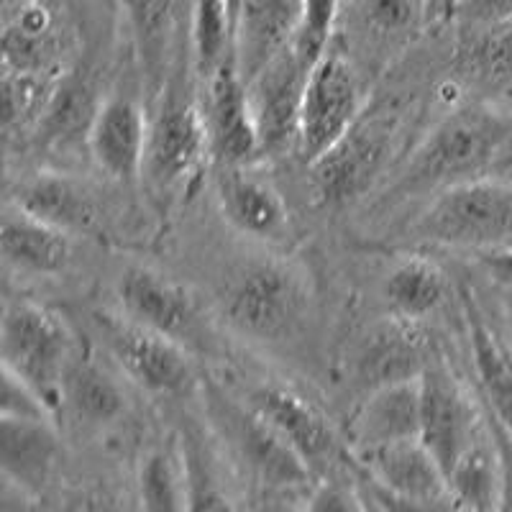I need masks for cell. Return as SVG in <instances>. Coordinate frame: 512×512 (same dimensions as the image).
<instances>
[{
    "label": "cell",
    "mask_w": 512,
    "mask_h": 512,
    "mask_svg": "<svg viewBox=\"0 0 512 512\" xmlns=\"http://www.w3.org/2000/svg\"><path fill=\"white\" fill-rule=\"evenodd\" d=\"M221 313L231 331L254 344H292L313 318L308 272L287 256L264 254L249 259L226 282Z\"/></svg>",
    "instance_id": "6da1fadb"
},
{
    "label": "cell",
    "mask_w": 512,
    "mask_h": 512,
    "mask_svg": "<svg viewBox=\"0 0 512 512\" xmlns=\"http://www.w3.org/2000/svg\"><path fill=\"white\" fill-rule=\"evenodd\" d=\"M510 128V121L495 108L482 103L464 105L420 141L400 180L387 192V200L405 203L420 195L433 198L446 187L482 177L510 136Z\"/></svg>",
    "instance_id": "7a4b0ae2"
},
{
    "label": "cell",
    "mask_w": 512,
    "mask_h": 512,
    "mask_svg": "<svg viewBox=\"0 0 512 512\" xmlns=\"http://www.w3.org/2000/svg\"><path fill=\"white\" fill-rule=\"evenodd\" d=\"M208 164L213 157L200 100L169 85L149 121L141 187L159 210H169L195 190Z\"/></svg>",
    "instance_id": "3957f363"
},
{
    "label": "cell",
    "mask_w": 512,
    "mask_h": 512,
    "mask_svg": "<svg viewBox=\"0 0 512 512\" xmlns=\"http://www.w3.org/2000/svg\"><path fill=\"white\" fill-rule=\"evenodd\" d=\"M70 326L57 310L34 300H8L0 320V359L44 400L54 418L62 415V387L75 359Z\"/></svg>",
    "instance_id": "277c9868"
},
{
    "label": "cell",
    "mask_w": 512,
    "mask_h": 512,
    "mask_svg": "<svg viewBox=\"0 0 512 512\" xmlns=\"http://www.w3.org/2000/svg\"><path fill=\"white\" fill-rule=\"evenodd\" d=\"M413 233L446 249L477 254L512 249V190L487 177L446 187L420 213Z\"/></svg>",
    "instance_id": "5b68a950"
},
{
    "label": "cell",
    "mask_w": 512,
    "mask_h": 512,
    "mask_svg": "<svg viewBox=\"0 0 512 512\" xmlns=\"http://www.w3.org/2000/svg\"><path fill=\"white\" fill-rule=\"evenodd\" d=\"M203 400L210 428L249 477L277 492L303 489L313 482L310 466L249 402L233 397L213 379L203 384Z\"/></svg>",
    "instance_id": "8992f818"
},
{
    "label": "cell",
    "mask_w": 512,
    "mask_h": 512,
    "mask_svg": "<svg viewBox=\"0 0 512 512\" xmlns=\"http://www.w3.org/2000/svg\"><path fill=\"white\" fill-rule=\"evenodd\" d=\"M93 326L103 354L139 390L159 397L190 392L198 384L192 354L123 313H95Z\"/></svg>",
    "instance_id": "52a82bcc"
},
{
    "label": "cell",
    "mask_w": 512,
    "mask_h": 512,
    "mask_svg": "<svg viewBox=\"0 0 512 512\" xmlns=\"http://www.w3.org/2000/svg\"><path fill=\"white\" fill-rule=\"evenodd\" d=\"M367 111V85L354 59L338 49H326L315 62L305 88L303 111H300V134L297 154L308 164L336 144L341 136Z\"/></svg>",
    "instance_id": "ba28073f"
},
{
    "label": "cell",
    "mask_w": 512,
    "mask_h": 512,
    "mask_svg": "<svg viewBox=\"0 0 512 512\" xmlns=\"http://www.w3.org/2000/svg\"><path fill=\"white\" fill-rule=\"evenodd\" d=\"M395 116L384 111L361 113L359 121L310 167L315 198L323 205H349L359 200L392 154Z\"/></svg>",
    "instance_id": "9c48e42d"
},
{
    "label": "cell",
    "mask_w": 512,
    "mask_h": 512,
    "mask_svg": "<svg viewBox=\"0 0 512 512\" xmlns=\"http://www.w3.org/2000/svg\"><path fill=\"white\" fill-rule=\"evenodd\" d=\"M121 313L149 331L185 346L190 354L210 349V323L198 297L182 282L152 267H126L116 285Z\"/></svg>",
    "instance_id": "30bf717a"
},
{
    "label": "cell",
    "mask_w": 512,
    "mask_h": 512,
    "mask_svg": "<svg viewBox=\"0 0 512 512\" xmlns=\"http://www.w3.org/2000/svg\"><path fill=\"white\" fill-rule=\"evenodd\" d=\"M484 428L487 418L479 413L474 397L448 361L438 356L420 374V441L436 456L446 479Z\"/></svg>",
    "instance_id": "8fae6325"
},
{
    "label": "cell",
    "mask_w": 512,
    "mask_h": 512,
    "mask_svg": "<svg viewBox=\"0 0 512 512\" xmlns=\"http://www.w3.org/2000/svg\"><path fill=\"white\" fill-rule=\"evenodd\" d=\"M246 402L295 448L313 474L331 477L341 461L351 459L349 446H344V441L338 438L336 428L323 415V410L290 384H256Z\"/></svg>",
    "instance_id": "7c38bea8"
},
{
    "label": "cell",
    "mask_w": 512,
    "mask_h": 512,
    "mask_svg": "<svg viewBox=\"0 0 512 512\" xmlns=\"http://www.w3.org/2000/svg\"><path fill=\"white\" fill-rule=\"evenodd\" d=\"M313 67L315 64L290 44L246 82L264 159L297 149L300 111Z\"/></svg>",
    "instance_id": "4fadbf2b"
},
{
    "label": "cell",
    "mask_w": 512,
    "mask_h": 512,
    "mask_svg": "<svg viewBox=\"0 0 512 512\" xmlns=\"http://www.w3.org/2000/svg\"><path fill=\"white\" fill-rule=\"evenodd\" d=\"M200 111L216 167H254L262 162V136L251 111L249 85L236 62H228L200 85Z\"/></svg>",
    "instance_id": "5bb4252c"
},
{
    "label": "cell",
    "mask_w": 512,
    "mask_h": 512,
    "mask_svg": "<svg viewBox=\"0 0 512 512\" xmlns=\"http://www.w3.org/2000/svg\"><path fill=\"white\" fill-rule=\"evenodd\" d=\"M216 203L223 221L267 249L290 236V210L282 192L254 167H216Z\"/></svg>",
    "instance_id": "9a60e30c"
},
{
    "label": "cell",
    "mask_w": 512,
    "mask_h": 512,
    "mask_svg": "<svg viewBox=\"0 0 512 512\" xmlns=\"http://www.w3.org/2000/svg\"><path fill=\"white\" fill-rule=\"evenodd\" d=\"M149 121L152 116L131 95H111L100 103L88 134V154L105 177L123 185L141 180Z\"/></svg>",
    "instance_id": "2e32d148"
},
{
    "label": "cell",
    "mask_w": 512,
    "mask_h": 512,
    "mask_svg": "<svg viewBox=\"0 0 512 512\" xmlns=\"http://www.w3.org/2000/svg\"><path fill=\"white\" fill-rule=\"evenodd\" d=\"M11 203L72 236H95L108 223L100 192L90 182L64 172H36L26 177L16 185Z\"/></svg>",
    "instance_id": "e0dca14e"
},
{
    "label": "cell",
    "mask_w": 512,
    "mask_h": 512,
    "mask_svg": "<svg viewBox=\"0 0 512 512\" xmlns=\"http://www.w3.org/2000/svg\"><path fill=\"white\" fill-rule=\"evenodd\" d=\"M433 333L425 323L392 318L377 326L359 346L356 354V377L374 390L382 384L418 379L438 359Z\"/></svg>",
    "instance_id": "ac0fdd59"
},
{
    "label": "cell",
    "mask_w": 512,
    "mask_h": 512,
    "mask_svg": "<svg viewBox=\"0 0 512 512\" xmlns=\"http://www.w3.org/2000/svg\"><path fill=\"white\" fill-rule=\"evenodd\" d=\"M420 438V377L369 390L349 420L351 456Z\"/></svg>",
    "instance_id": "d6986e66"
},
{
    "label": "cell",
    "mask_w": 512,
    "mask_h": 512,
    "mask_svg": "<svg viewBox=\"0 0 512 512\" xmlns=\"http://www.w3.org/2000/svg\"><path fill=\"white\" fill-rule=\"evenodd\" d=\"M57 420L0 418V469L24 497L39 500L59 464Z\"/></svg>",
    "instance_id": "ffe728a7"
},
{
    "label": "cell",
    "mask_w": 512,
    "mask_h": 512,
    "mask_svg": "<svg viewBox=\"0 0 512 512\" xmlns=\"http://www.w3.org/2000/svg\"><path fill=\"white\" fill-rule=\"evenodd\" d=\"M308 0H241L236 13V67L246 82L285 47L305 18Z\"/></svg>",
    "instance_id": "44dd1931"
},
{
    "label": "cell",
    "mask_w": 512,
    "mask_h": 512,
    "mask_svg": "<svg viewBox=\"0 0 512 512\" xmlns=\"http://www.w3.org/2000/svg\"><path fill=\"white\" fill-rule=\"evenodd\" d=\"M359 474L377 487L405 497L448 495V479L420 438L351 456Z\"/></svg>",
    "instance_id": "7402d4cb"
},
{
    "label": "cell",
    "mask_w": 512,
    "mask_h": 512,
    "mask_svg": "<svg viewBox=\"0 0 512 512\" xmlns=\"http://www.w3.org/2000/svg\"><path fill=\"white\" fill-rule=\"evenodd\" d=\"M0 246L8 267L36 277H59L75 259L72 233L41 221L16 205H11L3 216Z\"/></svg>",
    "instance_id": "603a6c76"
},
{
    "label": "cell",
    "mask_w": 512,
    "mask_h": 512,
    "mask_svg": "<svg viewBox=\"0 0 512 512\" xmlns=\"http://www.w3.org/2000/svg\"><path fill=\"white\" fill-rule=\"evenodd\" d=\"M128 410L126 387L116 372L95 356L75 354L62 387V415H70L77 425L103 431Z\"/></svg>",
    "instance_id": "cb8c5ba5"
},
{
    "label": "cell",
    "mask_w": 512,
    "mask_h": 512,
    "mask_svg": "<svg viewBox=\"0 0 512 512\" xmlns=\"http://www.w3.org/2000/svg\"><path fill=\"white\" fill-rule=\"evenodd\" d=\"M466 323L472 344L474 372H477L489 418L512 438V349L487 326L477 305L466 297Z\"/></svg>",
    "instance_id": "d4e9b609"
},
{
    "label": "cell",
    "mask_w": 512,
    "mask_h": 512,
    "mask_svg": "<svg viewBox=\"0 0 512 512\" xmlns=\"http://www.w3.org/2000/svg\"><path fill=\"white\" fill-rule=\"evenodd\" d=\"M384 303L392 318L431 320L451 297V280L428 256H405L384 277Z\"/></svg>",
    "instance_id": "484cf974"
},
{
    "label": "cell",
    "mask_w": 512,
    "mask_h": 512,
    "mask_svg": "<svg viewBox=\"0 0 512 512\" xmlns=\"http://www.w3.org/2000/svg\"><path fill=\"white\" fill-rule=\"evenodd\" d=\"M100 103L103 100L95 98L90 82L75 75L57 80L47 111H44L39 128H36L39 144H44L52 152H70L77 144L88 149L90 126H93Z\"/></svg>",
    "instance_id": "4316f807"
},
{
    "label": "cell",
    "mask_w": 512,
    "mask_h": 512,
    "mask_svg": "<svg viewBox=\"0 0 512 512\" xmlns=\"http://www.w3.org/2000/svg\"><path fill=\"white\" fill-rule=\"evenodd\" d=\"M175 3L177 0H121L152 98H159L164 90L167 54L175 34Z\"/></svg>",
    "instance_id": "83f0119b"
},
{
    "label": "cell",
    "mask_w": 512,
    "mask_h": 512,
    "mask_svg": "<svg viewBox=\"0 0 512 512\" xmlns=\"http://www.w3.org/2000/svg\"><path fill=\"white\" fill-rule=\"evenodd\" d=\"M448 489L466 512H497L502 489L500 451L489 423L448 474Z\"/></svg>",
    "instance_id": "f1b7e54d"
},
{
    "label": "cell",
    "mask_w": 512,
    "mask_h": 512,
    "mask_svg": "<svg viewBox=\"0 0 512 512\" xmlns=\"http://www.w3.org/2000/svg\"><path fill=\"white\" fill-rule=\"evenodd\" d=\"M190 44L192 70L200 85L228 62H236V24L228 0H195Z\"/></svg>",
    "instance_id": "f546056e"
},
{
    "label": "cell",
    "mask_w": 512,
    "mask_h": 512,
    "mask_svg": "<svg viewBox=\"0 0 512 512\" xmlns=\"http://www.w3.org/2000/svg\"><path fill=\"white\" fill-rule=\"evenodd\" d=\"M180 448L187 479L185 512H236L231 489L218 466L216 451L198 425H187L182 431Z\"/></svg>",
    "instance_id": "4dcf8cb0"
},
{
    "label": "cell",
    "mask_w": 512,
    "mask_h": 512,
    "mask_svg": "<svg viewBox=\"0 0 512 512\" xmlns=\"http://www.w3.org/2000/svg\"><path fill=\"white\" fill-rule=\"evenodd\" d=\"M3 54H6V70L49 75L57 57L52 13L41 3H29L21 8L16 21L6 26Z\"/></svg>",
    "instance_id": "1f68e13d"
},
{
    "label": "cell",
    "mask_w": 512,
    "mask_h": 512,
    "mask_svg": "<svg viewBox=\"0 0 512 512\" xmlns=\"http://www.w3.org/2000/svg\"><path fill=\"white\" fill-rule=\"evenodd\" d=\"M136 492L141 512H185L187 479L180 441L146 451L136 472Z\"/></svg>",
    "instance_id": "d6a6232c"
},
{
    "label": "cell",
    "mask_w": 512,
    "mask_h": 512,
    "mask_svg": "<svg viewBox=\"0 0 512 512\" xmlns=\"http://www.w3.org/2000/svg\"><path fill=\"white\" fill-rule=\"evenodd\" d=\"M425 0H349L354 34L374 47L402 44L418 31Z\"/></svg>",
    "instance_id": "836d02e7"
},
{
    "label": "cell",
    "mask_w": 512,
    "mask_h": 512,
    "mask_svg": "<svg viewBox=\"0 0 512 512\" xmlns=\"http://www.w3.org/2000/svg\"><path fill=\"white\" fill-rule=\"evenodd\" d=\"M57 80L49 75H29V72H11L3 75V123H6L8 141L18 139L39 128L41 116L47 111L52 90Z\"/></svg>",
    "instance_id": "e575fe53"
},
{
    "label": "cell",
    "mask_w": 512,
    "mask_h": 512,
    "mask_svg": "<svg viewBox=\"0 0 512 512\" xmlns=\"http://www.w3.org/2000/svg\"><path fill=\"white\" fill-rule=\"evenodd\" d=\"M461 59L466 72L487 88H512V21L479 29Z\"/></svg>",
    "instance_id": "d590c367"
},
{
    "label": "cell",
    "mask_w": 512,
    "mask_h": 512,
    "mask_svg": "<svg viewBox=\"0 0 512 512\" xmlns=\"http://www.w3.org/2000/svg\"><path fill=\"white\" fill-rule=\"evenodd\" d=\"M341 3L344 0H308L305 3L303 26L292 39V47L313 64L331 47V34L341 13Z\"/></svg>",
    "instance_id": "8d00e7d4"
},
{
    "label": "cell",
    "mask_w": 512,
    "mask_h": 512,
    "mask_svg": "<svg viewBox=\"0 0 512 512\" xmlns=\"http://www.w3.org/2000/svg\"><path fill=\"white\" fill-rule=\"evenodd\" d=\"M305 512H372L359 484H346L338 477H323L310 489Z\"/></svg>",
    "instance_id": "74e56055"
},
{
    "label": "cell",
    "mask_w": 512,
    "mask_h": 512,
    "mask_svg": "<svg viewBox=\"0 0 512 512\" xmlns=\"http://www.w3.org/2000/svg\"><path fill=\"white\" fill-rule=\"evenodd\" d=\"M359 487L364 489V495L377 512H466L451 492L441 497H405L387 492V489L367 482L364 477L359 479Z\"/></svg>",
    "instance_id": "f35d334b"
},
{
    "label": "cell",
    "mask_w": 512,
    "mask_h": 512,
    "mask_svg": "<svg viewBox=\"0 0 512 512\" xmlns=\"http://www.w3.org/2000/svg\"><path fill=\"white\" fill-rule=\"evenodd\" d=\"M0 418L57 420L29 384L6 369H3V390H0Z\"/></svg>",
    "instance_id": "ab89813d"
},
{
    "label": "cell",
    "mask_w": 512,
    "mask_h": 512,
    "mask_svg": "<svg viewBox=\"0 0 512 512\" xmlns=\"http://www.w3.org/2000/svg\"><path fill=\"white\" fill-rule=\"evenodd\" d=\"M456 13L466 26L487 29L512 21V0H456Z\"/></svg>",
    "instance_id": "60d3db41"
},
{
    "label": "cell",
    "mask_w": 512,
    "mask_h": 512,
    "mask_svg": "<svg viewBox=\"0 0 512 512\" xmlns=\"http://www.w3.org/2000/svg\"><path fill=\"white\" fill-rule=\"evenodd\" d=\"M489 431L495 436L497 451H500V464H502V489H500V507L497 512H512V438L502 431L500 425L492 418H487Z\"/></svg>",
    "instance_id": "b9f144b4"
},
{
    "label": "cell",
    "mask_w": 512,
    "mask_h": 512,
    "mask_svg": "<svg viewBox=\"0 0 512 512\" xmlns=\"http://www.w3.org/2000/svg\"><path fill=\"white\" fill-rule=\"evenodd\" d=\"M62 512H118V505L105 489L82 487L67 500Z\"/></svg>",
    "instance_id": "7bdbcfd3"
},
{
    "label": "cell",
    "mask_w": 512,
    "mask_h": 512,
    "mask_svg": "<svg viewBox=\"0 0 512 512\" xmlns=\"http://www.w3.org/2000/svg\"><path fill=\"white\" fill-rule=\"evenodd\" d=\"M479 259L487 264L489 272H495L502 280H512V249L487 251V254H479Z\"/></svg>",
    "instance_id": "ee69618b"
},
{
    "label": "cell",
    "mask_w": 512,
    "mask_h": 512,
    "mask_svg": "<svg viewBox=\"0 0 512 512\" xmlns=\"http://www.w3.org/2000/svg\"><path fill=\"white\" fill-rule=\"evenodd\" d=\"M507 344H510V349H512V305H510V310H507Z\"/></svg>",
    "instance_id": "f6af8a7d"
},
{
    "label": "cell",
    "mask_w": 512,
    "mask_h": 512,
    "mask_svg": "<svg viewBox=\"0 0 512 512\" xmlns=\"http://www.w3.org/2000/svg\"><path fill=\"white\" fill-rule=\"evenodd\" d=\"M228 8H231L233 24H236V13H239V8H241V0H228Z\"/></svg>",
    "instance_id": "bcb514c9"
},
{
    "label": "cell",
    "mask_w": 512,
    "mask_h": 512,
    "mask_svg": "<svg viewBox=\"0 0 512 512\" xmlns=\"http://www.w3.org/2000/svg\"><path fill=\"white\" fill-rule=\"evenodd\" d=\"M361 492H364V489H361ZM369 507H372V512H377V510H374V505H372V502H369Z\"/></svg>",
    "instance_id": "7dc6e473"
},
{
    "label": "cell",
    "mask_w": 512,
    "mask_h": 512,
    "mask_svg": "<svg viewBox=\"0 0 512 512\" xmlns=\"http://www.w3.org/2000/svg\"><path fill=\"white\" fill-rule=\"evenodd\" d=\"M454 3H456V0H454Z\"/></svg>",
    "instance_id": "c3c4849f"
}]
</instances>
